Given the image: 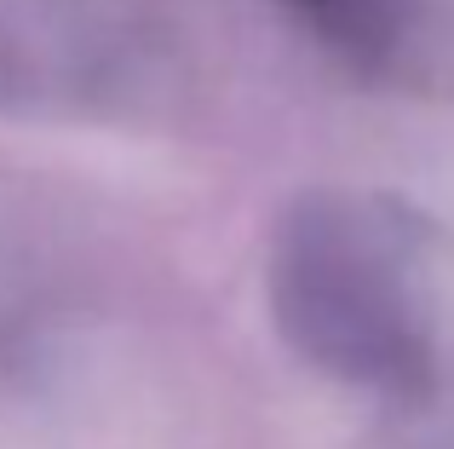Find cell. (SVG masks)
Instances as JSON below:
<instances>
[]
</instances>
